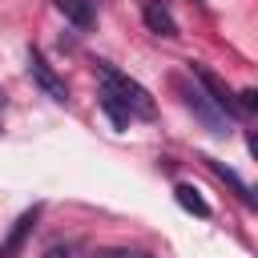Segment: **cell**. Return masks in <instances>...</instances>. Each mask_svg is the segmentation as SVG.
Returning a JSON list of instances; mask_svg holds the SVG:
<instances>
[{"label": "cell", "mask_w": 258, "mask_h": 258, "mask_svg": "<svg viewBox=\"0 0 258 258\" xmlns=\"http://www.w3.org/2000/svg\"><path fill=\"white\" fill-rule=\"evenodd\" d=\"M97 73H101V85L133 113V117H145V121H153L157 117V101L149 97V89L145 85H137L129 73H121L117 64H109V60H97Z\"/></svg>", "instance_id": "cell-1"}, {"label": "cell", "mask_w": 258, "mask_h": 258, "mask_svg": "<svg viewBox=\"0 0 258 258\" xmlns=\"http://www.w3.org/2000/svg\"><path fill=\"white\" fill-rule=\"evenodd\" d=\"M177 93H181L185 109H189V113H194V117H198V121H202L214 137H230V133H234L230 117H226V113H222V109L206 97V89H202V85H185V81H177Z\"/></svg>", "instance_id": "cell-2"}, {"label": "cell", "mask_w": 258, "mask_h": 258, "mask_svg": "<svg viewBox=\"0 0 258 258\" xmlns=\"http://www.w3.org/2000/svg\"><path fill=\"white\" fill-rule=\"evenodd\" d=\"M28 77L36 81V89L48 97V101H56V105H69V89H64V81L52 73V64L36 52V48H28Z\"/></svg>", "instance_id": "cell-3"}, {"label": "cell", "mask_w": 258, "mask_h": 258, "mask_svg": "<svg viewBox=\"0 0 258 258\" xmlns=\"http://www.w3.org/2000/svg\"><path fill=\"white\" fill-rule=\"evenodd\" d=\"M189 73H194V81L206 89V97H210V101H214V105H218V109H222V113L234 121V117H238V105H234V93H230V85H226L218 73H210L206 64H189Z\"/></svg>", "instance_id": "cell-4"}, {"label": "cell", "mask_w": 258, "mask_h": 258, "mask_svg": "<svg viewBox=\"0 0 258 258\" xmlns=\"http://www.w3.org/2000/svg\"><path fill=\"white\" fill-rule=\"evenodd\" d=\"M36 218H40V206H32V210H24L16 222H12V230H8V238L0 242V258H20V250H24V242L32 238V230H36Z\"/></svg>", "instance_id": "cell-5"}, {"label": "cell", "mask_w": 258, "mask_h": 258, "mask_svg": "<svg viewBox=\"0 0 258 258\" xmlns=\"http://www.w3.org/2000/svg\"><path fill=\"white\" fill-rule=\"evenodd\" d=\"M141 16H145V28H149L153 36H165V40L177 36V20H173V12H169L161 0H145V4H141Z\"/></svg>", "instance_id": "cell-6"}, {"label": "cell", "mask_w": 258, "mask_h": 258, "mask_svg": "<svg viewBox=\"0 0 258 258\" xmlns=\"http://www.w3.org/2000/svg\"><path fill=\"white\" fill-rule=\"evenodd\" d=\"M56 4V12L64 16V20H73V28H93L97 24V0H52Z\"/></svg>", "instance_id": "cell-7"}, {"label": "cell", "mask_w": 258, "mask_h": 258, "mask_svg": "<svg viewBox=\"0 0 258 258\" xmlns=\"http://www.w3.org/2000/svg\"><path fill=\"white\" fill-rule=\"evenodd\" d=\"M206 165L214 169V177H218V181H226V185H230V189L242 198V206H250V210L258 206V202H254V189H250V185H246V181H242V177H238L230 165H222V161H214V157H206Z\"/></svg>", "instance_id": "cell-8"}, {"label": "cell", "mask_w": 258, "mask_h": 258, "mask_svg": "<svg viewBox=\"0 0 258 258\" xmlns=\"http://www.w3.org/2000/svg\"><path fill=\"white\" fill-rule=\"evenodd\" d=\"M173 198H177V206L185 210V214H198V218H210V206H206V198L189 185V181H177L173 185Z\"/></svg>", "instance_id": "cell-9"}, {"label": "cell", "mask_w": 258, "mask_h": 258, "mask_svg": "<svg viewBox=\"0 0 258 258\" xmlns=\"http://www.w3.org/2000/svg\"><path fill=\"white\" fill-rule=\"evenodd\" d=\"M101 109L109 113V121H113L117 129H129V121H133V113H129V109H125V105H121V101H117V97H113V93H109L105 85H101Z\"/></svg>", "instance_id": "cell-10"}, {"label": "cell", "mask_w": 258, "mask_h": 258, "mask_svg": "<svg viewBox=\"0 0 258 258\" xmlns=\"http://www.w3.org/2000/svg\"><path fill=\"white\" fill-rule=\"evenodd\" d=\"M93 258H153L149 250H133V246H105V250H97Z\"/></svg>", "instance_id": "cell-11"}, {"label": "cell", "mask_w": 258, "mask_h": 258, "mask_svg": "<svg viewBox=\"0 0 258 258\" xmlns=\"http://www.w3.org/2000/svg\"><path fill=\"white\" fill-rule=\"evenodd\" d=\"M40 258H73V246H52V250H44Z\"/></svg>", "instance_id": "cell-12"}, {"label": "cell", "mask_w": 258, "mask_h": 258, "mask_svg": "<svg viewBox=\"0 0 258 258\" xmlns=\"http://www.w3.org/2000/svg\"><path fill=\"white\" fill-rule=\"evenodd\" d=\"M0 101H4V93H0Z\"/></svg>", "instance_id": "cell-13"}, {"label": "cell", "mask_w": 258, "mask_h": 258, "mask_svg": "<svg viewBox=\"0 0 258 258\" xmlns=\"http://www.w3.org/2000/svg\"><path fill=\"white\" fill-rule=\"evenodd\" d=\"M198 4H202V0H198Z\"/></svg>", "instance_id": "cell-14"}]
</instances>
